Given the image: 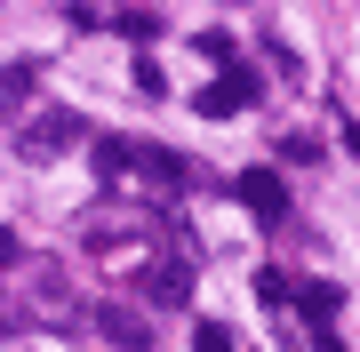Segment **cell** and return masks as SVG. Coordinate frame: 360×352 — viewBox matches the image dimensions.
Masks as SVG:
<instances>
[{"label": "cell", "mask_w": 360, "mask_h": 352, "mask_svg": "<svg viewBox=\"0 0 360 352\" xmlns=\"http://www.w3.org/2000/svg\"><path fill=\"white\" fill-rule=\"evenodd\" d=\"M136 89H144V96H168V72L153 65V56H136Z\"/></svg>", "instance_id": "cell-13"}, {"label": "cell", "mask_w": 360, "mask_h": 352, "mask_svg": "<svg viewBox=\"0 0 360 352\" xmlns=\"http://www.w3.org/2000/svg\"><path fill=\"white\" fill-rule=\"evenodd\" d=\"M288 304H296V313H304V328H312V344H336V313H345V288H336V280H296L288 288Z\"/></svg>", "instance_id": "cell-2"}, {"label": "cell", "mask_w": 360, "mask_h": 352, "mask_svg": "<svg viewBox=\"0 0 360 352\" xmlns=\"http://www.w3.org/2000/svg\"><path fill=\"white\" fill-rule=\"evenodd\" d=\"M129 152H136L129 136H96V176H104V184H120V176H129Z\"/></svg>", "instance_id": "cell-9"}, {"label": "cell", "mask_w": 360, "mask_h": 352, "mask_svg": "<svg viewBox=\"0 0 360 352\" xmlns=\"http://www.w3.org/2000/svg\"><path fill=\"white\" fill-rule=\"evenodd\" d=\"M16 264H25V240H16L8 224H0V273H16Z\"/></svg>", "instance_id": "cell-14"}, {"label": "cell", "mask_w": 360, "mask_h": 352, "mask_svg": "<svg viewBox=\"0 0 360 352\" xmlns=\"http://www.w3.org/2000/svg\"><path fill=\"white\" fill-rule=\"evenodd\" d=\"M257 96H264L257 72H248V65H224V80H208V89H200V112H208V120H232V112L257 105Z\"/></svg>", "instance_id": "cell-3"}, {"label": "cell", "mask_w": 360, "mask_h": 352, "mask_svg": "<svg viewBox=\"0 0 360 352\" xmlns=\"http://www.w3.org/2000/svg\"><path fill=\"white\" fill-rule=\"evenodd\" d=\"M16 144H25V160H56L65 144H89V120L65 112V105H49L40 120H25V136H16Z\"/></svg>", "instance_id": "cell-1"}, {"label": "cell", "mask_w": 360, "mask_h": 352, "mask_svg": "<svg viewBox=\"0 0 360 352\" xmlns=\"http://www.w3.org/2000/svg\"><path fill=\"white\" fill-rule=\"evenodd\" d=\"M129 169H144V184H184V176H193V160H184V152H168V144H136V152H129Z\"/></svg>", "instance_id": "cell-6"}, {"label": "cell", "mask_w": 360, "mask_h": 352, "mask_svg": "<svg viewBox=\"0 0 360 352\" xmlns=\"http://www.w3.org/2000/svg\"><path fill=\"white\" fill-rule=\"evenodd\" d=\"M193 344H200V352H232V328H224V320H193Z\"/></svg>", "instance_id": "cell-11"}, {"label": "cell", "mask_w": 360, "mask_h": 352, "mask_svg": "<svg viewBox=\"0 0 360 352\" xmlns=\"http://www.w3.org/2000/svg\"><path fill=\"white\" fill-rule=\"evenodd\" d=\"M89 328H96V337H112V344H144V337H153V320H144V313H129V304H96V313H89Z\"/></svg>", "instance_id": "cell-7"}, {"label": "cell", "mask_w": 360, "mask_h": 352, "mask_svg": "<svg viewBox=\"0 0 360 352\" xmlns=\"http://www.w3.org/2000/svg\"><path fill=\"white\" fill-rule=\"evenodd\" d=\"M232 193H240V209L257 216V224H281V216H288V184L272 176V169H240V184H232Z\"/></svg>", "instance_id": "cell-5"}, {"label": "cell", "mask_w": 360, "mask_h": 352, "mask_svg": "<svg viewBox=\"0 0 360 352\" xmlns=\"http://www.w3.org/2000/svg\"><path fill=\"white\" fill-rule=\"evenodd\" d=\"M288 288H296V280H288V273H257V296H264V304H272V313H288Z\"/></svg>", "instance_id": "cell-10"}, {"label": "cell", "mask_w": 360, "mask_h": 352, "mask_svg": "<svg viewBox=\"0 0 360 352\" xmlns=\"http://www.w3.org/2000/svg\"><path fill=\"white\" fill-rule=\"evenodd\" d=\"M193 48H200V56H208V65H232V32H217V25H208V32H200V40H193Z\"/></svg>", "instance_id": "cell-12"}, {"label": "cell", "mask_w": 360, "mask_h": 352, "mask_svg": "<svg viewBox=\"0 0 360 352\" xmlns=\"http://www.w3.org/2000/svg\"><path fill=\"white\" fill-rule=\"evenodd\" d=\"M144 304H153V313H184V304H193V256L144 264Z\"/></svg>", "instance_id": "cell-4"}, {"label": "cell", "mask_w": 360, "mask_h": 352, "mask_svg": "<svg viewBox=\"0 0 360 352\" xmlns=\"http://www.w3.org/2000/svg\"><path fill=\"white\" fill-rule=\"evenodd\" d=\"M40 89V65H0V112H25Z\"/></svg>", "instance_id": "cell-8"}]
</instances>
